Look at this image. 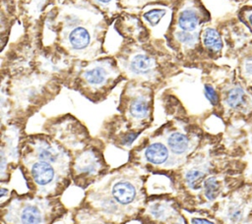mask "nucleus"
I'll return each mask as SVG.
<instances>
[{"label":"nucleus","instance_id":"nucleus-3","mask_svg":"<svg viewBox=\"0 0 252 224\" xmlns=\"http://www.w3.org/2000/svg\"><path fill=\"white\" fill-rule=\"evenodd\" d=\"M201 24V10L193 2L184 3L177 11L173 37L183 49H191L197 44Z\"/></svg>","mask_w":252,"mask_h":224},{"label":"nucleus","instance_id":"nucleus-22","mask_svg":"<svg viewBox=\"0 0 252 224\" xmlns=\"http://www.w3.org/2000/svg\"><path fill=\"white\" fill-rule=\"evenodd\" d=\"M121 5L124 7H140L144 6L147 3L155 2V1H161V0H119Z\"/></svg>","mask_w":252,"mask_h":224},{"label":"nucleus","instance_id":"nucleus-17","mask_svg":"<svg viewBox=\"0 0 252 224\" xmlns=\"http://www.w3.org/2000/svg\"><path fill=\"white\" fill-rule=\"evenodd\" d=\"M99 8L107 16H113L118 12V0H89Z\"/></svg>","mask_w":252,"mask_h":224},{"label":"nucleus","instance_id":"nucleus-6","mask_svg":"<svg viewBox=\"0 0 252 224\" xmlns=\"http://www.w3.org/2000/svg\"><path fill=\"white\" fill-rule=\"evenodd\" d=\"M119 75L118 68L110 59L90 62L81 70L80 79L85 86L98 90L106 86Z\"/></svg>","mask_w":252,"mask_h":224},{"label":"nucleus","instance_id":"nucleus-18","mask_svg":"<svg viewBox=\"0 0 252 224\" xmlns=\"http://www.w3.org/2000/svg\"><path fill=\"white\" fill-rule=\"evenodd\" d=\"M165 14L166 10L163 8H152L143 14V18L150 24L151 27H155L159 23Z\"/></svg>","mask_w":252,"mask_h":224},{"label":"nucleus","instance_id":"nucleus-12","mask_svg":"<svg viewBox=\"0 0 252 224\" xmlns=\"http://www.w3.org/2000/svg\"><path fill=\"white\" fill-rule=\"evenodd\" d=\"M75 169L79 174L90 176L96 174L100 169V162L92 151L83 153L76 162Z\"/></svg>","mask_w":252,"mask_h":224},{"label":"nucleus","instance_id":"nucleus-9","mask_svg":"<svg viewBox=\"0 0 252 224\" xmlns=\"http://www.w3.org/2000/svg\"><path fill=\"white\" fill-rule=\"evenodd\" d=\"M30 173L34 184L40 188L51 186L57 178L52 163L38 159H35L31 163Z\"/></svg>","mask_w":252,"mask_h":224},{"label":"nucleus","instance_id":"nucleus-16","mask_svg":"<svg viewBox=\"0 0 252 224\" xmlns=\"http://www.w3.org/2000/svg\"><path fill=\"white\" fill-rule=\"evenodd\" d=\"M149 213L156 220L166 221L168 218L173 216L174 210L168 205V203L156 202L149 206Z\"/></svg>","mask_w":252,"mask_h":224},{"label":"nucleus","instance_id":"nucleus-8","mask_svg":"<svg viewBox=\"0 0 252 224\" xmlns=\"http://www.w3.org/2000/svg\"><path fill=\"white\" fill-rule=\"evenodd\" d=\"M139 189L130 179L121 177L113 181L110 186V197L117 205L130 206L138 199Z\"/></svg>","mask_w":252,"mask_h":224},{"label":"nucleus","instance_id":"nucleus-5","mask_svg":"<svg viewBox=\"0 0 252 224\" xmlns=\"http://www.w3.org/2000/svg\"><path fill=\"white\" fill-rule=\"evenodd\" d=\"M220 103L228 116L243 120L252 118V91L241 83L226 84L220 93Z\"/></svg>","mask_w":252,"mask_h":224},{"label":"nucleus","instance_id":"nucleus-21","mask_svg":"<svg viewBox=\"0 0 252 224\" xmlns=\"http://www.w3.org/2000/svg\"><path fill=\"white\" fill-rule=\"evenodd\" d=\"M27 6L30 10V13L32 15H38L40 11L43 9L47 0H26Z\"/></svg>","mask_w":252,"mask_h":224},{"label":"nucleus","instance_id":"nucleus-10","mask_svg":"<svg viewBox=\"0 0 252 224\" xmlns=\"http://www.w3.org/2000/svg\"><path fill=\"white\" fill-rule=\"evenodd\" d=\"M33 150L34 156L38 160L62 165L66 160V155L63 151L46 140H37L33 144Z\"/></svg>","mask_w":252,"mask_h":224},{"label":"nucleus","instance_id":"nucleus-25","mask_svg":"<svg viewBox=\"0 0 252 224\" xmlns=\"http://www.w3.org/2000/svg\"><path fill=\"white\" fill-rule=\"evenodd\" d=\"M171 224H184L183 222H180V221H176V222H173V223H171Z\"/></svg>","mask_w":252,"mask_h":224},{"label":"nucleus","instance_id":"nucleus-4","mask_svg":"<svg viewBox=\"0 0 252 224\" xmlns=\"http://www.w3.org/2000/svg\"><path fill=\"white\" fill-rule=\"evenodd\" d=\"M51 219L52 212L47 202L27 199L12 201L3 216L7 224H49Z\"/></svg>","mask_w":252,"mask_h":224},{"label":"nucleus","instance_id":"nucleus-13","mask_svg":"<svg viewBox=\"0 0 252 224\" xmlns=\"http://www.w3.org/2000/svg\"><path fill=\"white\" fill-rule=\"evenodd\" d=\"M145 159L155 165H161L165 163L169 156L168 148L162 142H153L149 144L144 151Z\"/></svg>","mask_w":252,"mask_h":224},{"label":"nucleus","instance_id":"nucleus-20","mask_svg":"<svg viewBox=\"0 0 252 224\" xmlns=\"http://www.w3.org/2000/svg\"><path fill=\"white\" fill-rule=\"evenodd\" d=\"M78 224H108V223L104 222L98 216H95L90 213H85L83 215L78 216Z\"/></svg>","mask_w":252,"mask_h":224},{"label":"nucleus","instance_id":"nucleus-14","mask_svg":"<svg viewBox=\"0 0 252 224\" xmlns=\"http://www.w3.org/2000/svg\"><path fill=\"white\" fill-rule=\"evenodd\" d=\"M167 145L172 151V153L176 155H181L186 153L189 150L191 145L189 138L180 132H173L167 137Z\"/></svg>","mask_w":252,"mask_h":224},{"label":"nucleus","instance_id":"nucleus-19","mask_svg":"<svg viewBox=\"0 0 252 224\" xmlns=\"http://www.w3.org/2000/svg\"><path fill=\"white\" fill-rule=\"evenodd\" d=\"M204 89H205V95L207 99L211 102L213 106H217L220 102V97L218 91L215 89V87L212 86L211 84H205Z\"/></svg>","mask_w":252,"mask_h":224},{"label":"nucleus","instance_id":"nucleus-15","mask_svg":"<svg viewBox=\"0 0 252 224\" xmlns=\"http://www.w3.org/2000/svg\"><path fill=\"white\" fill-rule=\"evenodd\" d=\"M202 41L204 46L212 52H219L222 48V41L219 32L211 28H208L202 32Z\"/></svg>","mask_w":252,"mask_h":224},{"label":"nucleus","instance_id":"nucleus-1","mask_svg":"<svg viewBox=\"0 0 252 224\" xmlns=\"http://www.w3.org/2000/svg\"><path fill=\"white\" fill-rule=\"evenodd\" d=\"M94 6L89 1L77 0L73 6L67 5L63 8L65 14L64 24L60 30L59 40L61 46L71 55L82 59H92L99 55L101 31V21L103 17L87 23V14Z\"/></svg>","mask_w":252,"mask_h":224},{"label":"nucleus","instance_id":"nucleus-11","mask_svg":"<svg viewBox=\"0 0 252 224\" xmlns=\"http://www.w3.org/2000/svg\"><path fill=\"white\" fill-rule=\"evenodd\" d=\"M127 113L133 121L141 122L146 120L150 115L149 97L144 93L134 95L128 103Z\"/></svg>","mask_w":252,"mask_h":224},{"label":"nucleus","instance_id":"nucleus-23","mask_svg":"<svg viewBox=\"0 0 252 224\" xmlns=\"http://www.w3.org/2000/svg\"><path fill=\"white\" fill-rule=\"evenodd\" d=\"M191 224H216L214 221H211L206 218H200V217H193L190 220Z\"/></svg>","mask_w":252,"mask_h":224},{"label":"nucleus","instance_id":"nucleus-2","mask_svg":"<svg viewBox=\"0 0 252 224\" xmlns=\"http://www.w3.org/2000/svg\"><path fill=\"white\" fill-rule=\"evenodd\" d=\"M220 224H252V176L214 204Z\"/></svg>","mask_w":252,"mask_h":224},{"label":"nucleus","instance_id":"nucleus-7","mask_svg":"<svg viewBox=\"0 0 252 224\" xmlns=\"http://www.w3.org/2000/svg\"><path fill=\"white\" fill-rule=\"evenodd\" d=\"M127 71L134 77L151 78L158 68L155 58L144 50H137L126 58Z\"/></svg>","mask_w":252,"mask_h":224},{"label":"nucleus","instance_id":"nucleus-24","mask_svg":"<svg viewBox=\"0 0 252 224\" xmlns=\"http://www.w3.org/2000/svg\"><path fill=\"white\" fill-rule=\"evenodd\" d=\"M248 21H249V24H250V26L252 27V13L249 15V17H248Z\"/></svg>","mask_w":252,"mask_h":224}]
</instances>
